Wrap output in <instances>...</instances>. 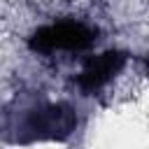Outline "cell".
Wrapping results in <instances>:
<instances>
[{"label":"cell","instance_id":"3957f363","mask_svg":"<svg viewBox=\"0 0 149 149\" xmlns=\"http://www.w3.org/2000/svg\"><path fill=\"white\" fill-rule=\"evenodd\" d=\"M126 63V54L121 51H105V54H98L93 56L84 70L77 74V86L84 91V93H95L98 88H102Z\"/></svg>","mask_w":149,"mask_h":149},{"label":"cell","instance_id":"6da1fadb","mask_svg":"<svg viewBox=\"0 0 149 149\" xmlns=\"http://www.w3.org/2000/svg\"><path fill=\"white\" fill-rule=\"evenodd\" d=\"M77 126V114L74 107L68 102H51L42 105L21 121L16 140L28 144V142H49V140H65Z\"/></svg>","mask_w":149,"mask_h":149},{"label":"cell","instance_id":"277c9868","mask_svg":"<svg viewBox=\"0 0 149 149\" xmlns=\"http://www.w3.org/2000/svg\"><path fill=\"white\" fill-rule=\"evenodd\" d=\"M147 65H149V61H147Z\"/></svg>","mask_w":149,"mask_h":149},{"label":"cell","instance_id":"7a4b0ae2","mask_svg":"<svg viewBox=\"0 0 149 149\" xmlns=\"http://www.w3.org/2000/svg\"><path fill=\"white\" fill-rule=\"evenodd\" d=\"M93 42H95V28L79 21H58L37 28L28 40V47L37 54H54V51H84Z\"/></svg>","mask_w":149,"mask_h":149}]
</instances>
